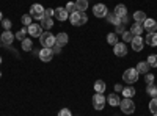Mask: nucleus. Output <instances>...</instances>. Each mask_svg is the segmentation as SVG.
Here are the masks:
<instances>
[{
    "label": "nucleus",
    "mask_w": 157,
    "mask_h": 116,
    "mask_svg": "<svg viewBox=\"0 0 157 116\" xmlns=\"http://www.w3.org/2000/svg\"><path fill=\"white\" fill-rule=\"evenodd\" d=\"M69 21H71V24L74 25V27H82V25L86 24L88 17H86V14L83 11H75L69 16Z\"/></svg>",
    "instance_id": "1"
},
{
    "label": "nucleus",
    "mask_w": 157,
    "mask_h": 116,
    "mask_svg": "<svg viewBox=\"0 0 157 116\" xmlns=\"http://www.w3.org/2000/svg\"><path fill=\"white\" fill-rule=\"evenodd\" d=\"M44 6L43 5H39V3H35V5H32L30 6V16L33 17V19H36V21H41L43 17H44Z\"/></svg>",
    "instance_id": "2"
},
{
    "label": "nucleus",
    "mask_w": 157,
    "mask_h": 116,
    "mask_svg": "<svg viewBox=\"0 0 157 116\" xmlns=\"http://www.w3.org/2000/svg\"><path fill=\"white\" fill-rule=\"evenodd\" d=\"M120 107H121L123 113H126V114H132L135 111V104L132 102V99H129V97H124L120 102Z\"/></svg>",
    "instance_id": "3"
},
{
    "label": "nucleus",
    "mask_w": 157,
    "mask_h": 116,
    "mask_svg": "<svg viewBox=\"0 0 157 116\" xmlns=\"http://www.w3.org/2000/svg\"><path fill=\"white\" fill-rule=\"evenodd\" d=\"M39 41H41V46L50 49V47L55 46V36L52 35V33H49V32H46V33H41V36H39Z\"/></svg>",
    "instance_id": "4"
},
{
    "label": "nucleus",
    "mask_w": 157,
    "mask_h": 116,
    "mask_svg": "<svg viewBox=\"0 0 157 116\" xmlns=\"http://www.w3.org/2000/svg\"><path fill=\"white\" fill-rule=\"evenodd\" d=\"M123 80H124V83H135L137 80H138V72H137V69H132V68H129L127 71H124V74H123Z\"/></svg>",
    "instance_id": "5"
},
{
    "label": "nucleus",
    "mask_w": 157,
    "mask_h": 116,
    "mask_svg": "<svg viewBox=\"0 0 157 116\" xmlns=\"http://www.w3.org/2000/svg\"><path fill=\"white\" fill-rule=\"evenodd\" d=\"M93 14L96 17H107L109 14V11H107V6L104 5V3H98L93 6Z\"/></svg>",
    "instance_id": "6"
},
{
    "label": "nucleus",
    "mask_w": 157,
    "mask_h": 116,
    "mask_svg": "<svg viewBox=\"0 0 157 116\" xmlns=\"http://www.w3.org/2000/svg\"><path fill=\"white\" fill-rule=\"evenodd\" d=\"M113 54L116 57H126L127 55V46L124 43H116L113 46Z\"/></svg>",
    "instance_id": "7"
},
{
    "label": "nucleus",
    "mask_w": 157,
    "mask_h": 116,
    "mask_svg": "<svg viewBox=\"0 0 157 116\" xmlns=\"http://www.w3.org/2000/svg\"><path fill=\"white\" fill-rule=\"evenodd\" d=\"M104 105H105V97H104L101 93H96V94L93 96V107H94L96 110H102Z\"/></svg>",
    "instance_id": "8"
},
{
    "label": "nucleus",
    "mask_w": 157,
    "mask_h": 116,
    "mask_svg": "<svg viewBox=\"0 0 157 116\" xmlns=\"http://www.w3.org/2000/svg\"><path fill=\"white\" fill-rule=\"evenodd\" d=\"M54 16H55L57 21H66V19L69 17L66 8H63V6H58V8L54 9Z\"/></svg>",
    "instance_id": "9"
},
{
    "label": "nucleus",
    "mask_w": 157,
    "mask_h": 116,
    "mask_svg": "<svg viewBox=\"0 0 157 116\" xmlns=\"http://www.w3.org/2000/svg\"><path fill=\"white\" fill-rule=\"evenodd\" d=\"M27 30H29L30 36H33V38H39V36H41V33H43L41 24H32V25H29Z\"/></svg>",
    "instance_id": "10"
},
{
    "label": "nucleus",
    "mask_w": 157,
    "mask_h": 116,
    "mask_svg": "<svg viewBox=\"0 0 157 116\" xmlns=\"http://www.w3.org/2000/svg\"><path fill=\"white\" fill-rule=\"evenodd\" d=\"M39 58H41V61H44V63L50 61L52 58H54V52H52V49H49V47L41 49V52H39Z\"/></svg>",
    "instance_id": "11"
},
{
    "label": "nucleus",
    "mask_w": 157,
    "mask_h": 116,
    "mask_svg": "<svg viewBox=\"0 0 157 116\" xmlns=\"http://www.w3.org/2000/svg\"><path fill=\"white\" fill-rule=\"evenodd\" d=\"M143 28H145L148 33H154V32H157V22L154 19H146L145 22H143Z\"/></svg>",
    "instance_id": "12"
},
{
    "label": "nucleus",
    "mask_w": 157,
    "mask_h": 116,
    "mask_svg": "<svg viewBox=\"0 0 157 116\" xmlns=\"http://www.w3.org/2000/svg\"><path fill=\"white\" fill-rule=\"evenodd\" d=\"M130 44H132V49L135 50V52H141L145 41H143L141 36H134V39H132V43H130Z\"/></svg>",
    "instance_id": "13"
},
{
    "label": "nucleus",
    "mask_w": 157,
    "mask_h": 116,
    "mask_svg": "<svg viewBox=\"0 0 157 116\" xmlns=\"http://www.w3.org/2000/svg\"><path fill=\"white\" fill-rule=\"evenodd\" d=\"M68 41H69V38H68V35L64 33V32H61V33H58V35L55 36V44H57V46H60V47L66 46V44H68Z\"/></svg>",
    "instance_id": "14"
},
{
    "label": "nucleus",
    "mask_w": 157,
    "mask_h": 116,
    "mask_svg": "<svg viewBox=\"0 0 157 116\" xmlns=\"http://www.w3.org/2000/svg\"><path fill=\"white\" fill-rule=\"evenodd\" d=\"M113 13L118 16V17H124V16H127V8H126V5H123V3H120V5H116L115 6V9H113Z\"/></svg>",
    "instance_id": "15"
},
{
    "label": "nucleus",
    "mask_w": 157,
    "mask_h": 116,
    "mask_svg": "<svg viewBox=\"0 0 157 116\" xmlns=\"http://www.w3.org/2000/svg\"><path fill=\"white\" fill-rule=\"evenodd\" d=\"M13 41H14V35H13L10 30H5V33L2 35V43H3L5 46H10Z\"/></svg>",
    "instance_id": "16"
},
{
    "label": "nucleus",
    "mask_w": 157,
    "mask_h": 116,
    "mask_svg": "<svg viewBox=\"0 0 157 116\" xmlns=\"http://www.w3.org/2000/svg\"><path fill=\"white\" fill-rule=\"evenodd\" d=\"M107 102L112 105V107H116V105H120V102H121V99H120V96H118L116 93H112V94H109V97H107Z\"/></svg>",
    "instance_id": "17"
},
{
    "label": "nucleus",
    "mask_w": 157,
    "mask_h": 116,
    "mask_svg": "<svg viewBox=\"0 0 157 116\" xmlns=\"http://www.w3.org/2000/svg\"><path fill=\"white\" fill-rule=\"evenodd\" d=\"M148 17H146V14H145V13H143V11H135L134 13V21H135V24H143V22H145Z\"/></svg>",
    "instance_id": "18"
},
{
    "label": "nucleus",
    "mask_w": 157,
    "mask_h": 116,
    "mask_svg": "<svg viewBox=\"0 0 157 116\" xmlns=\"http://www.w3.org/2000/svg\"><path fill=\"white\" fill-rule=\"evenodd\" d=\"M137 72L138 74H148V71H149V64L146 63V61H140L138 64H137Z\"/></svg>",
    "instance_id": "19"
},
{
    "label": "nucleus",
    "mask_w": 157,
    "mask_h": 116,
    "mask_svg": "<svg viewBox=\"0 0 157 116\" xmlns=\"http://www.w3.org/2000/svg\"><path fill=\"white\" fill-rule=\"evenodd\" d=\"M143 25H140V24H134L132 27H130V33H132L134 36H141V33H143Z\"/></svg>",
    "instance_id": "20"
},
{
    "label": "nucleus",
    "mask_w": 157,
    "mask_h": 116,
    "mask_svg": "<svg viewBox=\"0 0 157 116\" xmlns=\"http://www.w3.org/2000/svg\"><path fill=\"white\" fill-rule=\"evenodd\" d=\"M146 44L148 46H157V33L154 32V33H148V36H146Z\"/></svg>",
    "instance_id": "21"
},
{
    "label": "nucleus",
    "mask_w": 157,
    "mask_h": 116,
    "mask_svg": "<svg viewBox=\"0 0 157 116\" xmlns=\"http://www.w3.org/2000/svg\"><path fill=\"white\" fill-rule=\"evenodd\" d=\"M94 91L104 94V91H105V83H104V80H96L94 82Z\"/></svg>",
    "instance_id": "22"
},
{
    "label": "nucleus",
    "mask_w": 157,
    "mask_h": 116,
    "mask_svg": "<svg viewBox=\"0 0 157 116\" xmlns=\"http://www.w3.org/2000/svg\"><path fill=\"white\" fill-rule=\"evenodd\" d=\"M52 25H54V19L52 17H43L41 19V27L43 28L49 30V28H52Z\"/></svg>",
    "instance_id": "23"
},
{
    "label": "nucleus",
    "mask_w": 157,
    "mask_h": 116,
    "mask_svg": "<svg viewBox=\"0 0 157 116\" xmlns=\"http://www.w3.org/2000/svg\"><path fill=\"white\" fill-rule=\"evenodd\" d=\"M75 6H77V11H86L88 8V0H75Z\"/></svg>",
    "instance_id": "24"
},
{
    "label": "nucleus",
    "mask_w": 157,
    "mask_h": 116,
    "mask_svg": "<svg viewBox=\"0 0 157 116\" xmlns=\"http://www.w3.org/2000/svg\"><path fill=\"white\" fill-rule=\"evenodd\" d=\"M123 96L124 97H132V96H135V88L134 86H126L124 89H123Z\"/></svg>",
    "instance_id": "25"
},
{
    "label": "nucleus",
    "mask_w": 157,
    "mask_h": 116,
    "mask_svg": "<svg viewBox=\"0 0 157 116\" xmlns=\"http://www.w3.org/2000/svg\"><path fill=\"white\" fill-rule=\"evenodd\" d=\"M107 19H109V22L113 24V25H120V24H121V19L118 17L115 13H110V14H107Z\"/></svg>",
    "instance_id": "26"
},
{
    "label": "nucleus",
    "mask_w": 157,
    "mask_h": 116,
    "mask_svg": "<svg viewBox=\"0 0 157 116\" xmlns=\"http://www.w3.org/2000/svg\"><path fill=\"white\" fill-rule=\"evenodd\" d=\"M146 93H148L149 96H152V97H157V86H155L154 83L148 85V86H146Z\"/></svg>",
    "instance_id": "27"
},
{
    "label": "nucleus",
    "mask_w": 157,
    "mask_h": 116,
    "mask_svg": "<svg viewBox=\"0 0 157 116\" xmlns=\"http://www.w3.org/2000/svg\"><path fill=\"white\" fill-rule=\"evenodd\" d=\"M107 43H109L110 46H115V44L118 43V35H116V33H109V35H107Z\"/></svg>",
    "instance_id": "28"
},
{
    "label": "nucleus",
    "mask_w": 157,
    "mask_h": 116,
    "mask_svg": "<svg viewBox=\"0 0 157 116\" xmlns=\"http://www.w3.org/2000/svg\"><path fill=\"white\" fill-rule=\"evenodd\" d=\"M32 47H33V43H32L30 39H27V38H25V39L22 41V49L25 50V52H29V50H32Z\"/></svg>",
    "instance_id": "29"
},
{
    "label": "nucleus",
    "mask_w": 157,
    "mask_h": 116,
    "mask_svg": "<svg viewBox=\"0 0 157 116\" xmlns=\"http://www.w3.org/2000/svg\"><path fill=\"white\" fill-rule=\"evenodd\" d=\"M32 19H33V17H32L30 14H24V16L21 17V22L25 25V27H29V25H32Z\"/></svg>",
    "instance_id": "30"
},
{
    "label": "nucleus",
    "mask_w": 157,
    "mask_h": 116,
    "mask_svg": "<svg viewBox=\"0 0 157 116\" xmlns=\"http://www.w3.org/2000/svg\"><path fill=\"white\" fill-rule=\"evenodd\" d=\"M146 63L149 64V68H157V55H149Z\"/></svg>",
    "instance_id": "31"
},
{
    "label": "nucleus",
    "mask_w": 157,
    "mask_h": 116,
    "mask_svg": "<svg viewBox=\"0 0 157 116\" xmlns=\"http://www.w3.org/2000/svg\"><path fill=\"white\" fill-rule=\"evenodd\" d=\"M149 110L152 114H157V97H152V100L149 102Z\"/></svg>",
    "instance_id": "32"
},
{
    "label": "nucleus",
    "mask_w": 157,
    "mask_h": 116,
    "mask_svg": "<svg viewBox=\"0 0 157 116\" xmlns=\"http://www.w3.org/2000/svg\"><path fill=\"white\" fill-rule=\"evenodd\" d=\"M66 11H68V14L71 16L72 13H75L77 11V6H75V3L74 2H69V3H66Z\"/></svg>",
    "instance_id": "33"
},
{
    "label": "nucleus",
    "mask_w": 157,
    "mask_h": 116,
    "mask_svg": "<svg viewBox=\"0 0 157 116\" xmlns=\"http://www.w3.org/2000/svg\"><path fill=\"white\" fill-rule=\"evenodd\" d=\"M123 39H124V43H132V39H134V35L130 33V30L123 33Z\"/></svg>",
    "instance_id": "34"
},
{
    "label": "nucleus",
    "mask_w": 157,
    "mask_h": 116,
    "mask_svg": "<svg viewBox=\"0 0 157 116\" xmlns=\"http://www.w3.org/2000/svg\"><path fill=\"white\" fill-rule=\"evenodd\" d=\"M27 33H29L27 28H22L21 32L16 33V38H17V39H21V41H24V39H25V35H27Z\"/></svg>",
    "instance_id": "35"
},
{
    "label": "nucleus",
    "mask_w": 157,
    "mask_h": 116,
    "mask_svg": "<svg viewBox=\"0 0 157 116\" xmlns=\"http://www.w3.org/2000/svg\"><path fill=\"white\" fill-rule=\"evenodd\" d=\"M58 116H72V113L69 111V108H61L58 111Z\"/></svg>",
    "instance_id": "36"
},
{
    "label": "nucleus",
    "mask_w": 157,
    "mask_h": 116,
    "mask_svg": "<svg viewBox=\"0 0 157 116\" xmlns=\"http://www.w3.org/2000/svg\"><path fill=\"white\" fill-rule=\"evenodd\" d=\"M2 25H3L5 30H10V28H11V21H10V19H3V21H2Z\"/></svg>",
    "instance_id": "37"
},
{
    "label": "nucleus",
    "mask_w": 157,
    "mask_h": 116,
    "mask_svg": "<svg viewBox=\"0 0 157 116\" xmlns=\"http://www.w3.org/2000/svg\"><path fill=\"white\" fill-rule=\"evenodd\" d=\"M116 35H123L124 33V24H120V25H116Z\"/></svg>",
    "instance_id": "38"
},
{
    "label": "nucleus",
    "mask_w": 157,
    "mask_h": 116,
    "mask_svg": "<svg viewBox=\"0 0 157 116\" xmlns=\"http://www.w3.org/2000/svg\"><path fill=\"white\" fill-rule=\"evenodd\" d=\"M145 80H146V83H148V85H151V83L154 82V75H152V74H146Z\"/></svg>",
    "instance_id": "39"
},
{
    "label": "nucleus",
    "mask_w": 157,
    "mask_h": 116,
    "mask_svg": "<svg viewBox=\"0 0 157 116\" xmlns=\"http://www.w3.org/2000/svg\"><path fill=\"white\" fill-rule=\"evenodd\" d=\"M54 16V9H46L44 11V17H52Z\"/></svg>",
    "instance_id": "40"
},
{
    "label": "nucleus",
    "mask_w": 157,
    "mask_h": 116,
    "mask_svg": "<svg viewBox=\"0 0 157 116\" xmlns=\"http://www.w3.org/2000/svg\"><path fill=\"white\" fill-rule=\"evenodd\" d=\"M123 89H124L123 85H118V83L115 85V91H116V93H123Z\"/></svg>",
    "instance_id": "41"
},
{
    "label": "nucleus",
    "mask_w": 157,
    "mask_h": 116,
    "mask_svg": "<svg viewBox=\"0 0 157 116\" xmlns=\"http://www.w3.org/2000/svg\"><path fill=\"white\" fill-rule=\"evenodd\" d=\"M55 46H57V44H55ZM60 50H61V47H60V46H57L54 50H52V52H54V54H60Z\"/></svg>",
    "instance_id": "42"
},
{
    "label": "nucleus",
    "mask_w": 157,
    "mask_h": 116,
    "mask_svg": "<svg viewBox=\"0 0 157 116\" xmlns=\"http://www.w3.org/2000/svg\"><path fill=\"white\" fill-rule=\"evenodd\" d=\"M0 22H2V13H0Z\"/></svg>",
    "instance_id": "43"
},
{
    "label": "nucleus",
    "mask_w": 157,
    "mask_h": 116,
    "mask_svg": "<svg viewBox=\"0 0 157 116\" xmlns=\"http://www.w3.org/2000/svg\"><path fill=\"white\" fill-rule=\"evenodd\" d=\"M0 44H2V36H0Z\"/></svg>",
    "instance_id": "44"
},
{
    "label": "nucleus",
    "mask_w": 157,
    "mask_h": 116,
    "mask_svg": "<svg viewBox=\"0 0 157 116\" xmlns=\"http://www.w3.org/2000/svg\"><path fill=\"white\" fill-rule=\"evenodd\" d=\"M0 64H2V57H0Z\"/></svg>",
    "instance_id": "45"
},
{
    "label": "nucleus",
    "mask_w": 157,
    "mask_h": 116,
    "mask_svg": "<svg viewBox=\"0 0 157 116\" xmlns=\"http://www.w3.org/2000/svg\"><path fill=\"white\" fill-rule=\"evenodd\" d=\"M0 77H2V72H0Z\"/></svg>",
    "instance_id": "46"
},
{
    "label": "nucleus",
    "mask_w": 157,
    "mask_h": 116,
    "mask_svg": "<svg viewBox=\"0 0 157 116\" xmlns=\"http://www.w3.org/2000/svg\"><path fill=\"white\" fill-rule=\"evenodd\" d=\"M152 116H157V114H152Z\"/></svg>",
    "instance_id": "47"
}]
</instances>
